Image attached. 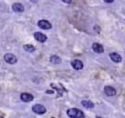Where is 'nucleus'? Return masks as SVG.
I'll use <instances>...</instances> for the list:
<instances>
[{"instance_id":"obj_1","label":"nucleus","mask_w":125,"mask_h":118,"mask_svg":"<svg viewBox=\"0 0 125 118\" xmlns=\"http://www.w3.org/2000/svg\"><path fill=\"white\" fill-rule=\"evenodd\" d=\"M66 113L70 118H85L84 112L77 108H70L66 111Z\"/></svg>"},{"instance_id":"obj_2","label":"nucleus","mask_w":125,"mask_h":118,"mask_svg":"<svg viewBox=\"0 0 125 118\" xmlns=\"http://www.w3.org/2000/svg\"><path fill=\"white\" fill-rule=\"evenodd\" d=\"M4 60H5L7 63H9V64H15V63L18 61V59H17V57H16L15 55H13V54H6V55L4 56Z\"/></svg>"},{"instance_id":"obj_3","label":"nucleus","mask_w":125,"mask_h":118,"mask_svg":"<svg viewBox=\"0 0 125 118\" xmlns=\"http://www.w3.org/2000/svg\"><path fill=\"white\" fill-rule=\"evenodd\" d=\"M38 26L42 29H45V30H48V29H51L52 27V24L50 23V21H48L47 20H40L38 21Z\"/></svg>"},{"instance_id":"obj_4","label":"nucleus","mask_w":125,"mask_h":118,"mask_svg":"<svg viewBox=\"0 0 125 118\" xmlns=\"http://www.w3.org/2000/svg\"><path fill=\"white\" fill-rule=\"evenodd\" d=\"M32 110L33 112H35L36 114H44L46 112V107L42 104H35L32 106Z\"/></svg>"},{"instance_id":"obj_5","label":"nucleus","mask_w":125,"mask_h":118,"mask_svg":"<svg viewBox=\"0 0 125 118\" xmlns=\"http://www.w3.org/2000/svg\"><path fill=\"white\" fill-rule=\"evenodd\" d=\"M104 92L108 97H112V96H115L116 95V90L112 86H105L104 88Z\"/></svg>"},{"instance_id":"obj_6","label":"nucleus","mask_w":125,"mask_h":118,"mask_svg":"<svg viewBox=\"0 0 125 118\" xmlns=\"http://www.w3.org/2000/svg\"><path fill=\"white\" fill-rule=\"evenodd\" d=\"M71 66L75 69V70H81L83 68V62L79 59H73L71 61Z\"/></svg>"},{"instance_id":"obj_7","label":"nucleus","mask_w":125,"mask_h":118,"mask_svg":"<svg viewBox=\"0 0 125 118\" xmlns=\"http://www.w3.org/2000/svg\"><path fill=\"white\" fill-rule=\"evenodd\" d=\"M92 50H93L95 53H97V54H102V53H104V47H103L101 44H99V43H93V44H92Z\"/></svg>"},{"instance_id":"obj_8","label":"nucleus","mask_w":125,"mask_h":118,"mask_svg":"<svg viewBox=\"0 0 125 118\" xmlns=\"http://www.w3.org/2000/svg\"><path fill=\"white\" fill-rule=\"evenodd\" d=\"M12 9L16 13H22L24 11V7L21 3H14L13 6H12Z\"/></svg>"},{"instance_id":"obj_9","label":"nucleus","mask_w":125,"mask_h":118,"mask_svg":"<svg viewBox=\"0 0 125 118\" xmlns=\"http://www.w3.org/2000/svg\"><path fill=\"white\" fill-rule=\"evenodd\" d=\"M21 99L24 102H29V101L33 100V96L28 93H22L21 95Z\"/></svg>"},{"instance_id":"obj_10","label":"nucleus","mask_w":125,"mask_h":118,"mask_svg":"<svg viewBox=\"0 0 125 118\" xmlns=\"http://www.w3.org/2000/svg\"><path fill=\"white\" fill-rule=\"evenodd\" d=\"M34 38H35L38 42H41V43H43V42H45V41L47 40V36H46L45 34L41 33V32H35V33H34Z\"/></svg>"},{"instance_id":"obj_11","label":"nucleus","mask_w":125,"mask_h":118,"mask_svg":"<svg viewBox=\"0 0 125 118\" xmlns=\"http://www.w3.org/2000/svg\"><path fill=\"white\" fill-rule=\"evenodd\" d=\"M109 58L113 62H120L122 60L121 56L119 54H117V53H110L109 54Z\"/></svg>"},{"instance_id":"obj_12","label":"nucleus","mask_w":125,"mask_h":118,"mask_svg":"<svg viewBox=\"0 0 125 118\" xmlns=\"http://www.w3.org/2000/svg\"><path fill=\"white\" fill-rule=\"evenodd\" d=\"M50 61L53 64H59L62 61V59L59 56H57V55H53V56L50 57Z\"/></svg>"},{"instance_id":"obj_13","label":"nucleus","mask_w":125,"mask_h":118,"mask_svg":"<svg viewBox=\"0 0 125 118\" xmlns=\"http://www.w3.org/2000/svg\"><path fill=\"white\" fill-rule=\"evenodd\" d=\"M23 50H24V51H26V52H28V53H32V52H34V51H35V48H34V46H33V45L25 44V45H23Z\"/></svg>"},{"instance_id":"obj_14","label":"nucleus","mask_w":125,"mask_h":118,"mask_svg":"<svg viewBox=\"0 0 125 118\" xmlns=\"http://www.w3.org/2000/svg\"><path fill=\"white\" fill-rule=\"evenodd\" d=\"M81 104L86 108H93L94 107V103L92 101H90V100H82Z\"/></svg>"},{"instance_id":"obj_15","label":"nucleus","mask_w":125,"mask_h":118,"mask_svg":"<svg viewBox=\"0 0 125 118\" xmlns=\"http://www.w3.org/2000/svg\"><path fill=\"white\" fill-rule=\"evenodd\" d=\"M62 2H64V3H67V4H69V3H71V0H62Z\"/></svg>"},{"instance_id":"obj_16","label":"nucleus","mask_w":125,"mask_h":118,"mask_svg":"<svg viewBox=\"0 0 125 118\" xmlns=\"http://www.w3.org/2000/svg\"><path fill=\"white\" fill-rule=\"evenodd\" d=\"M104 2H106V3H112L114 0H104Z\"/></svg>"},{"instance_id":"obj_17","label":"nucleus","mask_w":125,"mask_h":118,"mask_svg":"<svg viewBox=\"0 0 125 118\" xmlns=\"http://www.w3.org/2000/svg\"><path fill=\"white\" fill-rule=\"evenodd\" d=\"M30 1L33 2V3H36V2H37V0H30Z\"/></svg>"},{"instance_id":"obj_18","label":"nucleus","mask_w":125,"mask_h":118,"mask_svg":"<svg viewBox=\"0 0 125 118\" xmlns=\"http://www.w3.org/2000/svg\"><path fill=\"white\" fill-rule=\"evenodd\" d=\"M0 118H3V117H2V116H0Z\"/></svg>"}]
</instances>
